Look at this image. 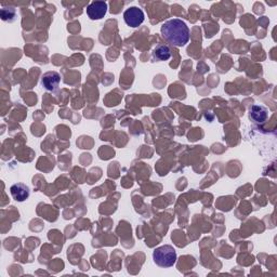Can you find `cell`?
I'll use <instances>...</instances> for the list:
<instances>
[{
  "mask_svg": "<svg viewBox=\"0 0 277 277\" xmlns=\"http://www.w3.org/2000/svg\"><path fill=\"white\" fill-rule=\"evenodd\" d=\"M164 39L174 47H183L190 40V29L187 23L180 19L165 22L160 28Z\"/></svg>",
  "mask_w": 277,
  "mask_h": 277,
  "instance_id": "cell-1",
  "label": "cell"
},
{
  "mask_svg": "<svg viewBox=\"0 0 277 277\" xmlns=\"http://www.w3.org/2000/svg\"><path fill=\"white\" fill-rule=\"evenodd\" d=\"M176 251L170 245H164L153 251V260L160 267H171L176 262Z\"/></svg>",
  "mask_w": 277,
  "mask_h": 277,
  "instance_id": "cell-2",
  "label": "cell"
},
{
  "mask_svg": "<svg viewBox=\"0 0 277 277\" xmlns=\"http://www.w3.org/2000/svg\"><path fill=\"white\" fill-rule=\"evenodd\" d=\"M144 13L138 7H130L124 12V20L130 27L135 28L144 22Z\"/></svg>",
  "mask_w": 277,
  "mask_h": 277,
  "instance_id": "cell-3",
  "label": "cell"
},
{
  "mask_svg": "<svg viewBox=\"0 0 277 277\" xmlns=\"http://www.w3.org/2000/svg\"><path fill=\"white\" fill-rule=\"evenodd\" d=\"M107 12V4L104 2H92L87 7V15L90 20H101Z\"/></svg>",
  "mask_w": 277,
  "mask_h": 277,
  "instance_id": "cell-4",
  "label": "cell"
},
{
  "mask_svg": "<svg viewBox=\"0 0 277 277\" xmlns=\"http://www.w3.org/2000/svg\"><path fill=\"white\" fill-rule=\"evenodd\" d=\"M61 76L58 72H47L41 77V86L48 91H56L59 88Z\"/></svg>",
  "mask_w": 277,
  "mask_h": 277,
  "instance_id": "cell-5",
  "label": "cell"
},
{
  "mask_svg": "<svg viewBox=\"0 0 277 277\" xmlns=\"http://www.w3.org/2000/svg\"><path fill=\"white\" fill-rule=\"evenodd\" d=\"M268 117V110L262 105H252L249 109V118L255 124H264Z\"/></svg>",
  "mask_w": 277,
  "mask_h": 277,
  "instance_id": "cell-6",
  "label": "cell"
},
{
  "mask_svg": "<svg viewBox=\"0 0 277 277\" xmlns=\"http://www.w3.org/2000/svg\"><path fill=\"white\" fill-rule=\"evenodd\" d=\"M10 193L14 201L22 203V202H25L29 197L30 191L26 184L17 183V184H13V186L10 188Z\"/></svg>",
  "mask_w": 277,
  "mask_h": 277,
  "instance_id": "cell-7",
  "label": "cell"
},
{
  "mask_svg": "<svg viewBox=\"0 0 277 277\" xmlns=\"http://www.w3.org/2000/svg\"><path fill=\"white\" fill-rule=\"evenodd\" d=\"M153 57L158 61H167L171 58V51L166 44H158L153 50Z\"/></svg>",
  "mask_w": 277,
  "mask_h": 277,
  "instance_id": "cell-8",
  "label": "cell"
}]
</instances>
